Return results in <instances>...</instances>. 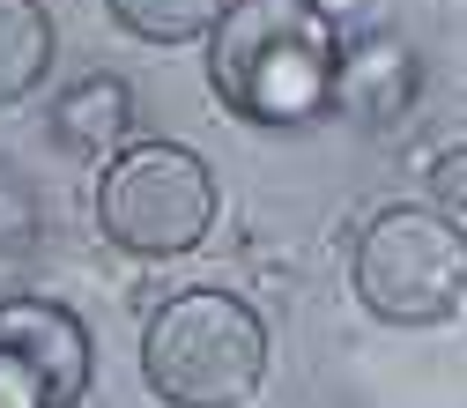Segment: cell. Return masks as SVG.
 Segmentation results:
<instances>
[{
	"instance_id": "obj_8",
	"label": "cell",
	"mask_w": 467,
	"mask_h": 408,
	"mask_svg": "<svg viewBox=\"0 0 467 408\" xmlns=\"http://www.w3.org/2000/svg\"><path fill=\"white\" fill-rule=\"evenodd\" d=\"M111 16L141 45H193V37H215L230 0H111Z\"/></svg>"
},
{
	"instance_id": "obj_2",
	"label": "cell",
	"mask_w": 467,
	"mask_h": 408,
	"mask_svg": "<svg viewBox=\"0 0 467 408\" xmlns=\"http://www.w3.org/2000/svg\"><path fill=\"white\" fill-rule=\"evenodd\" d=\"M141 379L163 408H245L267 379V319L238 289H179L141 327Z\"/></svg>"
},
{
	"instance_id": "obj_7",
	"label": "cell",
	"mask_w": 467,
	"mask_h": 408,
	"mask_svg": "<svg viewBox=\"0 0 467 408\" xmlns=\"http://www.w3.org/2000/svg\"><path fill=\"white\" fill-rule=\"evenodd\" d=\"M52 75V16L45 0H0V104L37 97Z\"/></svg>"
},
{
	"instance_id": "obj_6",
	"label": "cell",
	"mask_w": 467,
	"mask_h": 408,
	"mask_svg": "<svg viewBox=\"0 0 467 408\" xmlns=\"http://www.w3.org/2000/svg\"><path fill=\"white\" fill-rule=\"evenodd\" d=\"M127 120H134V97H127L119 75H82L60 104H52V134H60V149H75V156L111 149L127 134Z\"/></svg>"
},
{
	"instance_id": "obj_4",
	"label": "cell",
	"mask_w": 467,
	"mask_h": 408,
	"mask_svg": "<svg viewBox=\"0 0 467 408\" xmlns=\"http://www.w3.org/2000/svg\"><path fill=\"white\" fill-rule=\"evenodd\" d=\"M97 230L134 260H179L215 230V171L186 141H127L97 171Z\"/></svg>"
},
{
	"instance_id": "obj_1",
	"label": "cell",
	"mask_w": 467,
	"mask_h": 408,
	"mask_svg": "<svg viewBox=\"0 0 467 408\" xmlns=\"http://www.w3.org/2000/svg\"><path fill=\"white\" fill-rule=\"evenodd\" d=\"M341 82L348 52L319 0H230L208 37V89L245 127H319Z\"/></svg>"
},
{
	"instance_id": "obj_3",
	"label": "cell",
	"mask_w": 467,
	"mask_h": 408,
	"mask_svg": "<svg viewBox=\"0 0 467 408\" xmlns=\"http://www.w3.org/2000/svg\"><path fill=\"white\" fill-rule=\"evenodd\" d=\"M348 289L386 327H445L467 305V230L445 208L393 201L348 253Z\"/></svg>"
},
{
	"instance_id": "obj_5",
	"label": "cell",
	"mask_w": 467,
	"mask_h": 408,
	"mask_svg": "<svg viewBox=\"0 0 467 408\" xmlns=\"http://www.w3.org/2000/svg\"><path fill=\"white\" fill-rule=\"evenodd\" d=\"M97 371L89 327L52 298L0 305V408H82Z\"/></svg>"
},
{
	"instance_id": "obj_9",
	"label": "cell",
	"mask_w": 467,
	"mask_h": 408,
	"mask_svg": "<svg viewBox=\"0 0 467 408\" xmlns=\"http://www.w3.org/2000/svg\"><path fill=\"white\" fill-rule=\"evenodd\" d=\"M37 238V208H30V194L0 171V260H16L23 246Z\"/></svg>"
}]
</instances>
